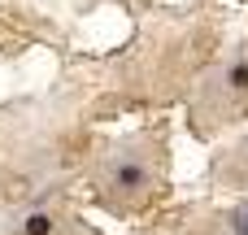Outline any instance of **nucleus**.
Masks as SVG:
<instances>
[{
  "instance_id": "1",
  "label": "nucleus",
  "mask_w": 248,
  "mask_h": 235,
  "mask_svg": "<svg viewBox=\"0 0 248 235\" xmlns=\"http://www.w3.org/2000/svg\"><path fill=\"white\" fill-rule=\"evenodd\" d=\"M22 231H26V235H48V231H52V218H48V214H31Z\"/></svg>"
},
{
  "instance_id": "2",
  "label": "nucleus",
  "mask_w": 248,
  "mask_h": 235,
  "mask_svg": "<svg viewBox=\"0 0 248 235\" xmlns=\"http://www.w3.org/2000/svg\"><path fill=\"white\" fill-rule=\"evenodd\" d=\"M231 231H235V235H248V205H240V209L231 214Z\"/></svg>"
},
{
  "instance_id": "3",
  "label": "nucleus",
  "mask_w": 248,
  "mask_h": 235,
  "mask_svg": "<svg viewBox=\"0 0 248 235\" xmlns=\"http://www.w3.org/2000/svg\"><path fill=\"white\" fill-rule=\"evenodd\" d=\"M231 87H248V65H235L231 70Z\"/></svg>"
},
{
  "instance_id": "4",
  "label": "nucleus",
  "mask_w": 248,
  "mask_h": 235,
  "mask_svg": "<svg viewBox=\"0 0 248 235\" xmlns=\"http://www.w3.org/2000/svg\"><path fill=\"white\" fill-rule=\"evenodd\" d=\"M118 183H140V170H135V166H131V170L122 166V170H118Z\"/></svg>"
}]
</instances>
